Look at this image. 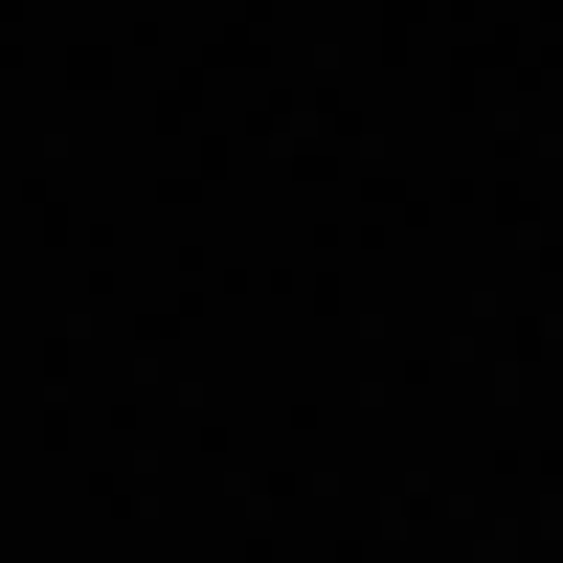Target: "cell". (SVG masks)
I'll use <instances>...</instances> for the list:
<instances>
[]
</instances>
